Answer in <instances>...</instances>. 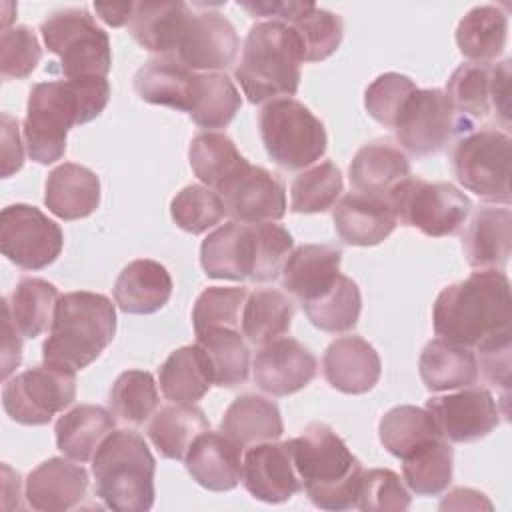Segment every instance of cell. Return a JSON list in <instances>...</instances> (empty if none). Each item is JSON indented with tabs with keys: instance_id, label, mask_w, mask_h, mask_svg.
Here are the masks:
<instances>
[{
	"instance_id": "6da1fadb",
	"label": "cell",
	"mask_w": 512,
	"mask_h": 512,
	"mask_svg": "<svg viewBox=\"0 0 512 512\" xmlns=\"http://www.w3.org/2000/svg\"><path fill=\"white\" fill-rule=\"evenodd\" d=\"M108 98L110 84L102 76L34 84L22 128L28 156L38 164L60 160L66 152L68 130L100 116Z\"/></svg>"
},
{
	"instance_id": "7a4b0ae2",
	"label": "cell",
	"mask_w": 512,
	"mask_h": 512,
	"mask_svg": "<svg viewBox=\"0 0 512 512\" xmlns=\"http://www.w3.org/2000/svg\"><path fill=\"white\" fill-rule=\"evenodd\" d=\"M510 320V280L494 268L472 272L468 278L446 286L432 308L436 336L468 348L510 330Z\"/></svg>"
},
{
	"instance_id": "3957f363",
	"label": "cell",
	"mask_w": 512,
	"mask_h": 512,
	"mask_svg": "<svg viewBox=\"0 0 512 512\" xmlns=\"http://www.w3.org/2000/svg\"><path fill=\"white\" fill-rule=\"evenodd\" d=\"M286 444L302 490L316 508L334 512L356 508L364 468L328 424L310 422Z\"/></svg>"
},
{
	"instance_id": "277c9868",
	"label": "cell",
	"mask_w": 512,
	"mask_h": 512,
	"mask_svg": "<svg viewBox=\"0 0 512 512\" xmlns=\"http://www.w3.org/2000/svg\"><path fill=\"white\" fill-rule=\"evenodd\" d=\"M302 62L304 50L294 28L282 20H262L248 30L234 76L252 104L290 98L298 92Z\"/></svg>"
},
{
	"instance_id": "5b68a950",
	"label": "cell",
	"mask_w": 512,
	"mask_h": 512,
	"mask_svg": "<svg viewBox=\"0 0 512 512\" xmlns=\"http://www.w3.org/2000/svg\"><path fill=\"white\" fill-rule=\"evenodd\" d=\"M116 310L108 296L88 290L58 298L50 336L42 344L44 362L82 370L114 340Z\"/></svg>"
},
{
	"instance_id": "8992f818",
	"label": "cell",
	"mask_w": 512,
	"mask_h": 512,
	"mask_svg": "<svg viewBox=\"0 0 512 512\" xmlns=\"http://www.w3.org/2000/svg\"><path fill=\"white\" fill-rule=\"evenodd\" d=\"M94 492L116 512H146L154 504L156 460L134 430H112L92 458Z\"/></svg>"
},
{
	"instance_id": "52a82bcc",
	"label": "cell",
	"mask_w": 512,
	"mask_h": 512,
	"mask_svg": "<svg viewBox=\"0 0 512 512\" xmlns=\"http://www.w3.org/2000/svg\"><path fill=\"white\" fill-rule=\"evenodd\" d=\"M258 126L268 156L284 170L308 168L328 148V136L320 118L294 98H276L264 104Z\"/></svg>"
},
{
	"instance_id": "ba28073f",
	"label": "cell",
	"mask_w": 512,
	"mask_h": 512,
	"mask_svg": "<svg viewBox=\"0 0 512 512\" xmlns=\"http://www.w3.org/2000/svg\"><path fill=\"white\" fill-rule=\"evenodd\" d=\"M46 48L60 58L66 80L102 76L112 68L108 34L94 22L86 8H62L40 24Z\"/></svg>"
},
{
	"instance_id": "9c48e42d",
	"label": "cell",
	"mask_w": 512,
	"mask_h": 512,
	"mask_svg": "<svg viewBox=\"0 0 512 512\" xmlns=\"http://www.w3.org/2000/svg\"><path fill=\"white\" fill-rule=\"evenodd\" d=\"M510 160L512 140L494 126L462 134L450 150L456 180L478 198L496 204L510 202Z\"/></svg>"
},
{
	"instance_id": "30bf717a",
	"label": "cell",
	"mask_w": 512,
	"mask_h": 512,
	"mask_svg": "<svg viewBox=\"0 0 512 512\" xmlns=\"http://www.w3.org/2000/svg\"><path fill=\"white\" fill-rule=\"evenodd\" d=\"M402 152L414 158L438 154L450 140L474 130L440 88H416L392 128Z\"/></svg>"
},
{
	"instance_id": "8fae6325",
	"label": "cell",
	"mask_w": 512,
	"mask_h": 512,
	"mask_svg": "<svg viewBox=\"0 0 512 512\" xmlns=\"http://www.w3.org/2000/svg\"><path fill=\"white\" fill-rule=\"evenodd\" d=\"M398 222L430 238L458 232L472 210L470 198L450 182H426L408 176L388 198Z\"/></svg>"
},
{
	"instance_id": "7c38bea8",
	"label": "cell",
	"mask_w": 512,
	"mask_h": 512,
	"mask_svg": "<svg viewBox=\"0 0 512 512\" xmlns=\"http://www.w3.org/2000/svg\"><path fill=\"white\" fill-rule=\"evenodd\" d=\"M76 400V370L52 362L28 368L4 382L2 406L10 420L44 426Z\"/></svg>"
},
{
	"instance_id": "4fadbf2b",
	"label": "cell",
	"mask_w": 512,
	"mask_h": 512,
	"mask_svg": "<svg viewBox=\"0 0 512 512\" xmlns=\"http://www.w3.org/2000/svg\"><path fill=\"white\" fill-rule=\"evenodd\" d=\"M62 228L30 204H10L0 212V250L22 270H42L62 252Z\"/></svg>"
},
{
	"instance_id": "5bb4252c",
	"label": "cell",
	"mask_w": 512,
	"mask_h": 512,
	"mask_svg": "<svg viewBox=\"0 0 512 512\" xmlns=\"http://www.w3.org/2000/svg\"><path fill=\"white\" fill-rule=\"evenodd\" d=\"M446 96L454 110L468 122L486 118L490 112L502 126L510 124V58L490 62L460 64L446 82Z\"/></svg>"
},
{
	"instance_id": "9a60e30c",
	"label": "cell",
	"mask_w": 512,
	"mask_h": 512,
	"mask_svg": "<svg viewBox=\"0 0 512 512\" xmlns=\"http://www.w3.org/2000/svg\"><path fill=\"white\" fill-rule=\"evenodd\" d=\"M254 18L282 20L294 28L302 42L304 62H320L332 56L342 38L344 22L338 14L314 2H238Z\"/></svg>"
},
{
	"instance_id": "2e32d148",
	"label": "cell",
	"mask_w": 512,
	"mask_h": 512,
	"mask_svg": "<svg viewBox=\"0 0 512 512\" xmlns=\"http://www.w3.org/2000/svg\"><path fill=\"white\" fill-rule=\"evenodd\" d=\"M426 410L436 422L440 436L454 444L486 438L500 424L498 402L492 392L478 386L458 388L454 394L432 396Z\"/></svg>"
},
{
	"instance_id": "e0dca14e",
	"label": "cell",
	"mask_w": 512,
	"mask_h": 512,
	"mask_svg": "<svg viewBox=\"0 0 512 512\" xmlns=\"http://www.w3.org/2000/svg\"><path fill=\"white\" fill-rule=\"evenodd\" d=\"M240 50V38L234 24L220 12H194L184 26L172 60L188 70L218 72L234 64Z\"/></svg>"
},
{
	"instance_id": "ac0fdd59",
	"label": "cell",
	"mask_w": 512,
	"mask_h": 512,
	"mask_svg": "<svg viewBox=\"0 0 512 512\" xmlns=\"http://www.w3.org/2000/svg\"><path fill=\"white\" fill-rule=\"evenodd\" d=\"M316 372V356L290 336L260 346L252 362L254 384L270 396H290L302 390L314 380Z\"/></svg>"
},
{
	"instance_id": "d6986e66",
	"label": "cell",
	"mask_w": 512,
	"mask_h": 512,
	"mask_svg": "<svg viewBox=\"0 0 512 512\" xmlns=\"http://www.w3.org/2000/svg\"><path fill=\"white\" fill-rule=\"evenodd\" d=\"M226 214L240 224L276 222L286 214L282 180L262 166H248L220 192Z\"/></svg>"
},
{
	"instance_id": "ffe728a7",
	"label": "cell",
	"mask_w": 512,
	"mask_h": 512,
	"mask_svg": "<svg viewBox=\"0 0 512 512\" xmlns=\"http://www.w3.org/2000/svg\"><path fill=\"white\" fill-rule=\"evenodd\" d=\"M240 480L250 496L268 504L286 502L302 490L288 444L276 440L248 446Z\"/></svg>"
},
{
	"instance_id": "44dd1931",
	"label": "cell",
	"mask_w": 512,
	"mask_h": 512,
	"mask_svg": "<svg viewBox=\"0 0 512 512\" xmlns=\"http://www.w3.org/2000/svg\"><path fill=\"white\" fill-rule=\"evenodd\" d=\"M88 472L78 462L48 458L26 478L24 496L30 508L40 512H66L82 502L88 490Z\"/></svg>"
},
{
	"instance_id": "7402d4cb",
	"label": "cell",
	"mask_w": 512,
	"mask_h": 512,
	"mask_svg": "<svg viewBox=\"0 0 512 512\" xmlns=\"http://www.w3.org/2000/svg\"><path fill=\"white\" fill-rule=\"evenodd\" d=\"M322 372L334 390L344 394H364L378 384L382 362L368 340L352 334L336 338L326 348Z\"/></svg>"
},
{
	"instance_id": "603a6c76",
	"label": "cell",
	"mask_w": 512,
	"mask_h": 512,
	"mask_svg": "<svg viewBox=\"0 0 512 512\" xmlns=\"http://www.w3.org/2000/svg\"><path fill=\"white\" fill-rule=\"evenodd\" d=\"M336 234L350 246H376L396 228L398 218L386 198L362 192L344 194L332 210Z\"/></svg>"
},
{
	"instance_id": "cb8c5ba5",
	"label": "cell",
	"mask_w": 512,
	"mask_h": 512,
	"mask_svg": "<svg viewBox=\"0 0 512 512\" xmlns=\"http://www.w3.org/2000/svg\"><path fill=\"white\" fill-rule=\"evenodd\" d=\"M242 448L222 432L204 430L188 448L184 464L192 480L212 492H226L242 478Z\"/></svg>"
},
{
	"instance_id": "d4e9b609",
	"label": "cell",
	"mask_w": 512,
	"mask_h": 512,
	"mask_svg": "<svg viewBox=\"0 0 512 512\" xmlns=\"http://www.w3.org/2000/svg\"><path fill=\"white\" fill-rule=\"evenodd\" d=\"M408 176H412L408 156L400 146L384 138L358 148L348 168V178L356 192L386 200Z\"/></svg>"
},
{
	"instance_id": "484cf974",
	"label": "cell",
	"mask_w": 512,
	"mask_h": 512,
	"mask_svg": "<svg viewBox=\"0 0 512 512\" xmlns=\"http://www.w3.org/2000/svg\"><path fill=\"white\" fill-rule=\"evenodd\" d=\"M200 264L208 278L250 280L254 264L252 224L230 220L210 232L200 246Z\"/></svg>"
},
{
	"instance_id": "4316f807",
	"label": "cell",
	"mask_w": 512,
	"mask_h": 512,
	"mask_svg": "<svg viewBox=\"0 0 512 512\" xmlns=\"http://www.w3.org/2000/svg\"><path fill=\"white\" fill-rule=\"evenodd\" d=\"M466 262L478 270H502L512 250V212L508 208H478L462 236Z\"/></svg>"
},
{
	"instance_id": "83f0119b",
	"label": "cell",
	"mask_w": 512,
	"mask_h": 512,
	"mask_svg": "<svg viewBox=\"0 0 512 512\" xmlns=\"http://www.w3.org/2000/svg\"><path fill=\"white\" fill-rule=\"evenodd\" d=\"M342 248L336 244H302L282 268V288L300 304L332 286L340 274Z\"/></svg>"
},
{
	"instance_id": "f1b7e54d",
	"label": "cell",
	"mask_w": 512,
	"mask_h": 512,
	"mask_svg": "<svg viewBox=\"0 0 512 512\" xmlns=\"http://www.w3.org/2000/svg\"><path fill=\"white\" fill-rule=\"evenodd\" d=\"M172 296V276L156 260L128 262L114 282V300L126 314H154Z\"/></svg>"
},
{
	"instance_id": "f546056e",
	"label": "cell",
	"mask_w": 512,
	"mask_h": 512,
	"mask_svg": "<svg viewBox=\"0 0 512 512\" xmlns=\"http://www.w3.org/2000/svg\"><path fill=\"white\" fill-rule=\"evenodd\" d=\"M46 208L62 220H80L100 206V178L82 164L64 162L46 178Z\"/></svg>"
},
{
	"instance_id": "4dcf8cb0",
	"label": "cell",
	"mask_w": 512,
	"mask_h": 512,
	"mask_svg": "<svg viewBox=\"0 0 512 512\" xmlns=\"http://www.w3.org/2000/svg\"><path fill=\"white\" fill-rule=\"evenodd\" d=\"M192 14L190 6L180 0L136 2L134 14L128 22V32L148 52L170 58Z\"/></svg>"
},
{
	"instance_id": "1f68e13d",
	"label": "cell",
	"mask_w": 512,
	"mask_h": 512,
	"mask_svg": "<svg viewBox=\"0 0 512 512\" xmlns=\"http://www.w3.org/2000/svg\"><path fill=\"white\" fill-rule=\"evenodd\" d=\"M418 372L430 392H448L474 386L480 374L472 348L448 342L444 338H434L422 348Z\"/></svg>"
},
{
	"instance_id": "d6a6232c",
	"label": "cell",
	"mask_w": 512,
	"mask_h": 512,
	"mask_svg": "<svg viewBox=\"0 0 512 512\" xmlns=\"http://www.w3.org/2000/svg\"><path fill=\"white\" fill-rule=\"evenodd\" d=\"M220 432L240 448L278 440L284 432L278 406L260 394H240L226 408Z\"/></svg>"
},
{
	"instance_id": "836d02e7",
	"label": "cell",
	"mask_w": 512,
	"mask_h": 512,
	"mask_svg": "<svg viewBox=\"0 0 512 512\" xmlns=\"http://www.w3.org/2000/svg\"><path fill=\"white\" fill-rule=\"evenodd\" d=\"M114 414L96 404H78L62 414L54 426L58 450L84 464L94 458L102 440L114 430Z\"/></svg>"
},
{
	"instance_id": "e575fe53",
	"label": "cell",
	"mask_w": 512,
	"mask_h": 512,
	"mask_svg": "<svg viewBox=\"0 0 512 512\" xmlns=\"http://www.w3.org/2000/svg\"><path fill=\"white\" fill-rule=\"evenodd\" d=\"M158 380L162 394L180 404H196L214 384L210 360L198 344L176 348L158 368Z\"/></svg>"
},
{
	"instance_id": "d590c367",
	"label": "cell",
	"mask_w": 512,
	"mask_h": 512,
	"mask_svg": "<svg viewBox=\"0 0 512 512\" xmlns=\"http://www.w3.org/2000/svg\"><path fill=\"white\" fill-rule=\"evenodd\" d=\"M188 160L196 178L218 194L250 166L232 138L222 132H200L194 136L188 148Z\"/></svg>"
},
{
	"instance_id": "8d00e7d4",
	"label": "cell",
	"mask_w": 512,
	"mask_h": 512,
	"mask_svg": "<svg viewBox=\"0 0 512 512\" xmlns=\"http://www.w3.org/2000/svg\"><path fill=\"white\" fill-rule=\"evenodd\" d=\"M208 428L210 422L198 406L172 402L152 414L146 436L162 458L184 460L192 442Z\"/></svg>"
},
{
	"instance_id": "74e56055",
	"label": "cell",
	"mask_w": 512,
	"mask_h": 512,
	"mask_svg": "<svg viewBox=\"0 0 512 512\" xmlns=\"http://www.w3.org/2000/svg\"><path fill=\"white\" fill-rule=\"evenodd\" d=\"M196 72L172 58H152L134 74V90L140 100L188 112Z\"/></svg>"
},
{
	"instance_id": "f35d334b",
	"label": "cell",
	"mask_w": 512,
	"mask_h": 512,
	"mask_svg": "<svg viewBox=\"0 0 512 512\" xmlns=\"http://www.w3.org/2000/svg\"><path fill=\"white\" fill-rule=\"evenodd\" d=\"M508 14L498 4L474 6L456 26V44L472 62H490L504 52Z\"/></svg>"
},
{
	"instance_id": "ab89813d",
	"label": "cell",
	"mask_w": 512,
	"mask_h": 512,
	"mask_svg": "<svg viewBox=\"0 0 512 512\" xmlns=\"http://www.w3.org/2000/svg\"><path fill=\"white\" fill-rule=\"evenodd\" d=\"M292 318L294 304L284 292L276 288H256L248 292L244 302L240 332L250 344L264 346L288 334Z\"/></svg>"
},
{
	"instance_id": "60d3db41",
	"label": "cell",
	"mask_w": 512,
	"mask_h": 512,
	"mask_svg": "<svg viewBox=\"0 0 512 512\" xmlns=\"http://www.w3.org/2000/svg\"><path fill=\"white\" fill-rule=\"evenodd\" d=\"M242 106V98L234 82L224 72L196 74L188 116L208 132L226 128Z\"/></svg>"
},
{
	"instance_id": "b9f144b4",
	"label": "cell",
	"mask_w": 512,
	"mask_h": 512,
	"mask_svg": "<svg viewBox=\"0 0 512 512\" xmlns=\"http://www.w3.org/2000/svg\"><path fill=\"white\" fill-rule=\"evenodd\" d=\"M58 288L44 278H22L10 296L2 298L22 338H36L52 326L58 304Z\"/></svg>"
},
{
	"instance_id": "7bdbcfd3",
	"label": "cell",
	"mask_w": 512,
	"mask_h": 512,
	"mask_svg": "<svg viewBox=\"0 0 512 512\" xmlns=\"http://www.w3.org/2000/svg\"><path fill=\"white\" fill-rule=\"evenodd\" d=\"M196 344L206 352L214 384L220 388H236L248 380L250 350L240 330L208 328L196 332Z\"/></svg>"
},
{
	"instance_id": "ee69618b",
	"label": "cell",
	"mask_w": 512,
	"mask_h": 512,
	"mask_svg": "<svg viewBox=\"0 0 512 512\" xmlns=\"http://www.w3.org/2000/svg\"><path fill=\"white\" fill-rule=\"evenodd\" d=\"M300 306L316 328L328 334H340L358 324L362 296L358 284L350 276L338 274L330 288L320 292L316 298L302 302Z\"/></svg>"
},
{
	"instance_id": "f6af8a7d",
	"label": "cell",
	"mask_w": 512,
	"mask_h": 512,
	"mask_svg": "<svg viewBox=\"0 0 512 512\" xmlns=\"http://www.w3.org/2000/svg\"><path fill=\"white\" fill-rule=\"evenodd\" d=\"M454 454L448 440L434 438L402 458L406 486L418 496H438L452 482Z\"/></svg>"
},
{
	"instance_id": "bcb514c9",
	"label": "cell",
	"mask_w": 512,
	"mask_h": 512,
	"mask_svg": "<svg viewBox=\"0 0 512 512\" xmlns=\"http://www.w3.org/2000/svg\"><path fill=\"white\" fill-rule=\"evenodd\" d=\"M378 436L382 446L396 458L408 456L428 440L440 438L434 418L426 408L410 404L390 408L378 424Z\"/></svg>"
},
{
	"instance_id": "7dc6e473",
	"label": "cell",
	"mask_w": 512,
	"mask_h": 512,
	"mask_svg": "<svg viewBox=\"0 0 512 512\" xmlns=\"http://www.w3.org/2000/svg\"><path fill=\"white\" fill-rule=\"evenodd\" d=\"M344 180L332 160L302 170L290 186V210L294 214H318L330 210L342 194Z\"/></svg>"
},
{
	"instance_id": "c3c4849f",
	"label": "cell",
	"mask_w": 512,
	"mask_h": 512,
	"mask_svg": "<svg viewBox=\"0 0 512 512\" xmlns=\"http://www.w3.org/2000/svg\"><path fill=\"white\" fill-rule=\"evenodd\" d=\"M160 402L154 376L146 370H126L122 372L110 392L108 406L114 416L122 422L140 426L156 412Z\"/></svg>"
},
{
	"instance_id": "681fc988",
	"label": "cell",
	"mask_w": 512,
	"mask_h": 512,
	"mask_svg": "<svg viewBox=\"0 0 512 512\" xmlns=\"http://www.w3.org/2000/svg\"><path fill=\"white\" fill-rule=\"evenodd\" d=\"M170 216L184 232L202 234L224 220L226 206L216 190L202 184H190L172 198Z\"/></svg>"
},
{
	"instance_id": "f907efd6",
	"label": "cell",
	"mask_w": 512,
	"mask_h": 512,
	"mask_svg": "<svg viewBox=\"0 0 512 512\" xmlns=\"http://www.w3.org/2000/svg\"><path fill=\"white\" fill-rule=\"evenodd\" d=\"M246 298L248 290L244 286H210L202 290L192 308L194 332L208 328L240 330Z\"/></svg>"
},
{
	"instance_id": "816d5d0a",
	"label": "cell",
	"mask_w": 512,
	"mask_h": 512,
	"mask_svg": "<svg viewBox=\"0 0 512 512\" xmlns=\"http://www.w3.org/2000/svg\"><path fill=\"white\" fill-rule=\"evenodd\" d=\"M252 230H254V264H252L250 280L254 282L276 280L288 256L294 250V238L284 226L276 222L252 224Z\"/></svg>"
},
{
	"instance_id": "f5cc1de1",
	"label": "cell",
	"mask_w": 512,
	"mask_h": 512,
	"mask_svg": "<svg viewBox=\"0 0 512 512\" xmlns=\"http://www.w3.org/2000/svg\"><path fill=\"white\" fill-rule=\"evenodd\" d=\"M418 86L398 72H384L364 92L366 112L384 128H394L400 110Z\"/></svg>"
},
{
	"instance_id": "db71d44e",
	"label": "cell",
	"mask_w": 512,
	"mask_h": 512,
	"mask_svg": "<svg viewBox=\"0 0 512 512\" xmlns=\"http://www.w3.org/2000/svg\"><path fill=\"white\" fill-rule=\"evenodd\" d=\"M410 504L412 496L396 472L388 468H372L362 472L356 508L366 512H402L408 510Z\"/></svg>"
},
{
	"instance_id": "11a10c76",
	"label": "cell",
	"mask_w": 512,
	"mask_h": 512,
	"mask_svg": "<svg viewBox=\"0 0 512 512\" xmlns=\"http://www.w3.org/2000/svg\"><path fill=\"white\" fill-rule=\"evenodd\" d=\"M42 58L40 42L32 28L12 26L0 36V76L4 80L28 78Z\"/></svg>"
},
{
	"instance_id": "9f6ffc18",
	"label": "cell",
	"mask_w": 512,
	"mask_h": 512,
	"mask_svg": "<svg viewBox=\"0 0 512 512\" xmlns=\"http://www.w3.org/2000/svg\"><path fill=\"white\" fill-rule=\"evenodd\" d=\"M510 346L512 330L500 332L476 346L478 368L492 386H500L504 392L510 388Z\"/></svg>"
},
{
	"instance_id": "6f0895ef",
	"label": "cell",
	"mask_w": 512,
	"mask_h": 512,
	"mask_svg": "<svg viewBox=\"0 0 512 512\" xmlns=\"http://www.w3.org/2000/svg\"><path fill=\"white\" fill-rule=\"evenodd\" d=\"M0 118H2V178H8L24 166V148L20 144L18 120L6 112Z\"/></svg>"
},
{
	"instance_id": "680465c9",
	"label": "cell",
	"mask_w": 512,
	"mask_h": 512,
	"mask_svg": "<svg viewBox=\"0 0 512 512\" xmlns=\"http://www.w3.org/2000/svg\"><path fill=\"white\" fill-rule=\"evenodd\" d=\"M18 334L20 332L14 326L8 310L2 306V378L4 380H8V376L22 362V340Z\"/></svg>"
},
{
	"instance_id": "91938a15",
	"label": "cell",
	"mask_w": 512,
	"mask_h": 512,
	"mask_svg": "<svg viewBox=\"0 0 512 512\" xmlns=\"http://www.w3.org/2000/svg\"><path fill=\"white\" fill-rule=\"evenodd\" d=\"M462 510V508H472V510H478V508H486V510H492V502L478 490H472V488H454L446 494V498L440 502V510Z\"/></svg>"
},
{
	"instance_id": "94428289",
	"label": "cell",
	"mask_w": 512,
	"mask_h": 512,
	"mask_svg": "<svg viewBox=\"0 0 512 512\" xmlns=\"http://www.w3.org/2000/svg\"><path fill=\"white\" fill-rule=\"evenodd\" d=\"M134 6L136 2H128V4H102V2H94V12L98 14V18L102 22H106L108 26H124L130 22L132 14H134Z\"/></svg>"
},
{
	"instance_id": "6125c7cd",
	"label": "cell",
	"mask_w": 512,
	"mask_h": 512,
	"mask_svg": "<svg viewBox=\"0 0 512 512\" xmlns=\"http://www.w3.org/2000/svg\"><path fill=\"white\" fill-rule=\"evenodd\" d=\"M4 470V482H2V496H4V506L8 504V498L18 496L20 498V474L14 472L10 466H2Z\"/></svg>"
}]
</instances>
